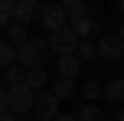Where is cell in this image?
I'll return each mask as SVG.
<instances>
[{
  "mask_svg": "<svg viewBox=\"0 0 124 121\" xmlns=\"http://www.w3.org/2000/svg\"><path fill=\"white\" fill-rule=\"evenodd\" d=\"M49 56H52V52H49V46H46V39H33L30 36V43L16 49V65L26 69V72H30V69H43Z\"/></svg>",
  "mask_w": 124,
  "mask_h": 121,
  "instance_id": "6da1fadb",
  "label": "cell"
},
{
  "mask_svg": "<svg viewBox=\"0 0 124 121\" xmlns=\"http://www.w3.org/2000/svg\"><path fill=\"white\" fill-rule=\"evenodd\" d=\"M46 46H49V52H59V56H75V49H78V36H75L69 26H62V30L46 33Z\"/></svg>",
  "mask_w": 124,
  "mask_h": 121,
  "instance_id": "7a4b0ae2",
  "label": "cell"
},
{
  "mask_svg": "<svg viewBox=\"0 0 124 121\" xmlns=\"http://www.w3.org/2000/svg\"><path fill=\"white\" fill-rule=\"evenodd\" d=\"M59 98L52 95V92H36V102H33V118L39 121H56L62 111H59Z\"/></svg>",
  "mask_w": 124,
  "mask_h": 121,
  "instance_id": "3957f363",
  "label": "cell"
},
{
  "mask_svg": "<svg viewBox=\"0 0 124 121\" xmlns=\"http://www.w3.org/2000/svg\"><path fill=\"white\" fill-rule=\"evenodd\" d=\"M33 102H36V92H30L26 85L7 92V108H10V115H16V118L26 115V111H33Z\"/></svg>",
  "mask_w": 124,
  "mask_h": 121,
  "instance_id": "277c9868",
  "label": "cell"
},
{
  "mask_svg": "<svg viewBox=\"0 0 124 121\" xmlns=\"http://www.w3.org/2000/svg\"><path fill=\"white\" fill-rule=\"evenodd\" d=\"M39 26H46V33H52V30H62V26H69V20H65V10H62V3H46V7H39Z\"/></svg>",
  "mask_w": 124,
  "mask_h": 121,
  "instance_id": "5b68a950",
  "label": "cell"
},
{
  "mask_svg": "<svg viewBox=\"0 0 124 121\" xmlns=\"http://www.w3.org/2000/svg\"><path fill=\"white\" fill-rule=\"evenodd\" d=\"M95 46H98V59H105V62L124 59V43L118 39V33H105V36H101Z\"/></svg>",
  "mask_w": 124,
  "mask_h": 121,
  "instance_id": "8992f818",
  "label": "cell"
},
{
  "mask_svg": "<svg viewBox=\"0 0 124 121\" xmlns=\"http://www.w3.org/2000/svg\"><path fill=\"white\" fill-rule=\"evenodd\" d=\"M33 20H39V3L36 0H16L13 3V23L30 26Z\"/></svg>",
  "mask_w": 124,
  "mask_h": 121,
  "instance_id": "52a82bcc",
  "label": "cell"
},
{
  "mask_svg": "<svg viewBox=\"0 0 124 121\" xmlns=\"http://www.w3.org/2000/svg\"><path fill=\"white\" fill-rule=\"evenodd\" d=\"M56 69H59V79H69V82H75V79H78L82 62H78L75 56H59V59H56Z\"/></svg>",
  "mask_w": 124,
  "mask_h": 121,
  "instance_id": "ba28073f",
  "label": "cell"
},
{
  "mask_svg": "<svg viewBox=\"0 0 124 121\" xmlns=\"http://www.w3.org/2000/svg\"><path fill=\"white\" fill-rule=\"evenodd\" d=\"M7 43H10L13 49H20V46H26V43H30V26L10 23V26H7Z\"/></svg>",
  "mask_w": 124,
  "mask_h": 121,
  "instance_id": "9c48e42d",
  "label": "cell"
},
{
  "mask_svg": "<svg viewBox=\"0 0 124 121\" xmlns=\"http://www.w3.org/2000/svg\"><path fill=\"white\" fill-rule=\"evenodd\" d=\"M69 30H72L75 36H78V43H82V39H88L95 30H98V20L95 16H82V20H75V23H69Z\"/></svg>",
  "mask_w": 124,
  "mask_h": 121,
  "instance_id": "30bf717a",
  "label": "cell"
},
{
  "mask_svg": "<svg viewBox=\"0 0 124 121\" xmlns=\"http://www.w3.org/2000/svg\"><path fill=\"white\" fill-rule=\"evenodd\" d=\"M3 85L7 92L10 89H20V85H26V69H20V65H10V69H3Z\"/></svg>",
  "mask_w": 124,
  "mask_h": 121,
  "instance_id": "8fae6325",
  "label": "cell"
},
{
  "mask_svg": "<svg viewBox=\"0 0 124 121\" xmlns=\"http://www.w3.org/2000/svg\"><path fill=\"white\" fill-rule=\"evenodd\" d=\"M82 95H85L88 105H95L98 98H105V82H98V79H88L85 85H82Z\"/></svg>",
  "mask_w": 124,
  "mask_h": 121,
  "instance_id": "7c38bea8",
  "label": "cell"
},
{
  "mask_svg": "<svg viewBox=\"0 0 124 121\" xmlns=\"http://www.w3.org/2000/svg\"><path fill=\"white\" fill-rule=\"evenodd\" d=\"M62 10H65V20H82V16H88V3L85 0H65L62 3Z\"/></svg>",
  "mask_w": 124,
  "mask_h": 121,
  "instance_id": "4fadbf2b",
  "label": "cell"
},
{
  "mask_svg": "<svg viewBox=\"0 0 124 121\" xmlns=\"http://www.w3.org/2000/svg\"><path fill=\"white\" fill-rule=\"evenodd\" d=\"M105 98L111 105H124V79H111L105 85Z\"/></svg>",
  "mask_w": 124,
  "mask_h": 121,
  "instance_id": "5bb4252c",
  "label": "cell"
},
{
  "mask_svg": "<svg viewBox=\"0 0 124 121\" xmlns=\"http://www.w3.org/2000/svg\"><path fill=\"white\" fill-rule=\"evenodd\" d=\"M75 59H78L82 65H85V62H95V59H98V46H95L92 39H82L78 49H75Z\"/></svg>",
  "mask_w": 124,
  "mask_h": 121,
  "instance_id": "9a60e30c",
  "label": "cell"
},
{
  "mask_svg": "<svg viewBox=\"0 0 124 121\" xmlns=\"http://www.w3.org/2000/svg\"><path fill=\"white\" fill-rule=\"evenodd\" d=\"M46 82H49L46 69H30V72H26V89H30V92H39V89H46Z\"/></svg>",
  "mask_w": 124,
  "mask_h": 121,
  "instance_id": "2e32d148",
  "label": "cell"
},
{
  "mask_svg": "<svg viewBox=\"0 0 124 121\" xmlns=\"http://www.w3.org/2000/svg\"><path fill=\"white\" fill-rule=\"evenodd\" d=\"M52 95H56L59 102L72 98L75 95V82H69V79H52Z\"/></svg>",
  "mask_w": 124,
  "mask_h": 121,
  "instance_id": "e0dca14e",
  "label": "cell"
},
{
  "mask_svg": "<svg viewBox=\"0 0 124 121\" xmlns=\"http://www.w3.org/2000/svg\"><path fill=\"white\" fill-rule=\"evenodd\" d=\"M75 121H105V111H101V105H82Z\"/></svg>",
  "mask_w": 124,
  "mask_h": 121,
  "instance_id": "ac0fdd59",
  "label": "cell"
},
{
  "mask_svg": "<svg viewBox=\"0 0 124 121\" xmlns=\"http://www.w3.org/2000/svg\"><path fill=\"white\" fill-rule=\"evenodd\" d=\"M10 65H16V49L7 39H0V69H10Z\"/></svg>",
  "mask_w": 124,
  "mask_h": 121,
  "instance_id": "d6986e66",
  "label": "cell"
},
{
  "mask_svg": "<svg viewBox=\"0 0 124 121\" xmlns=\"http://www.w3.org/2000/svg\"><path fill=\"white\" fill-rule=\"evenodd\" d=\"M13 23V0H0V26Z\"/></svg>",
  "mask_w": 124,
  "mask_h": 121,
  "instance_id": "ffe728a7",
  "label": "cell"
},
{
  "mask_svg": "<svg viewBox=\"0 0 124 121\" xmlns=\"http://www.w3.org/2000/svg\"><path fill=\"white\" fill-rule=\"evenodd\" d=\"M3 111H10V108H7V89L0 85V115H3Z\"/></svg>",
  "mask_w": 124,
  "mask_h": 121,
  "instance_id": "44dd1931",
  "label": "cell"
},
{
  "mask_svg": "<svg viewBox=\"0 0 124 121\" xmlns=\"http://www.w3.org/2000/svg\"><path fill=\"white\" fill-rule=\"evenodd\" d=\"M0 121H16V115H10V111H3V115H0Z\"/></svg>",
  "mask_w": 124,
  "mask_h": 121,
  "instance_id": "7402d4cb",
  "label": "cell"
},
{
  "mask_svg": "<svg viewBox=\"0 0 124 121\" xmlns=\"http://www.w3.org/2000/svg\"><path fill=\"white\" fill-rule=\"evenodd\" d=\"M56 121H75V115H59Z\"/></svg>",
  "mask_w": 124,
  "mask_h": 121,
  "instance_id": "603a6c76",
  "label": "cell"
},
{
  "mask_svg": "<svg viewBox=\"0 0 124 121\" xmlns=\"http://www.w3.org/2000/svg\"><path fill=\"white\" fill-rule=\"evenodd\" d=\"M118 39H121V43H124V23H121V30H118Z\"/></svg>",
  "mask_w": 124,
  "mask_h": 121,
  "instance_id": "cb8c5ba5",
  "label": "cell"
},
{
  "mask_svg": "<svg viewBox=\"0 0 124 121\" xmlns=\"http://www.w3.org/2000/svg\"><path fill=\"white\" fill-rule=\"evenodd\" d=\"M118 121H124V105H121V115H118Z\"/></svg>",
  "mask_w": 124,
  "mask_h": 121,
  "instance_id": "d4e9b609",
  "label": "cell"
},
{
  "mask_svg": "<svg viewBox=\"0 0 124 121\" xmlns=\"http://www.w3.org/2000/svg\"><path fill=\"white\" fill-rule=\"evenodd\" d=\"M118 10H121V13H124V0H121V3H118Z\"/></svg>",
  "mask_w": 124,
  "mask_h": 121,
  "instance_id": "484cf974",
  "label": "cell"
}]
</instances>
